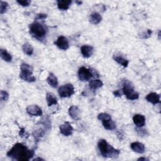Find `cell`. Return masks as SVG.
Listing matches in <instances>:
<instances>
[{"label": "cell", "instance_id": "6da1fadb", "mask_svg": "<svg viewBox=\"0 0 161 161\" xmlns=\"http://www.w3.org/2000/svg\"><path fill=\"white\" fill-rule=\"evenodd\" d=\"M34 154L35 152L33 150L28 148L23 143H17L7 152L6 155L14 160L28 161L33 157Z\"/></svg>", "mask_w": 161, "mask_h": 161}, {"label": "cell", "instance_id": "7a4b0ae2", "mask_svg": "<svg viewBox=\"0 0 161 161\" xmlns=\"http://www.w3.org/2000/svg\"><path fill=\"white\" fill-rule=\"evenodd\" d=\"M101 155L104 158H116L119 155V150L109 145L104 139H101L97 143Z\"/></svg>", "mask_w": 161, "mask_h": 161}, {"label": "cell", "instance_id": "3957f363", "mask_svg": "<svg viewBox=\"0 0 161 161\" xmlns=\"http://www.w3.org/2000/svg\"><path fill=\"white\" fill-rule=\"evenodd\" d=\"M29 30L31 35L38 40H42L47 33V28L44 24L35 21L29 25Z\"/></svg>", "mask_w": 161, "mask_h": 161}, {"label": "cell", "instance_id": "277c9868", "mask_svg": "<svg viewBox=\"0 0 161 161\" xmlns=\"http://www.w3.org/2000/svg\"><path fill=\"white\" fill-rule=\"evenodd\" d=\"M122 94L129 100H135L138 99L139 94L134 89V86L128 80H125L122 82Z\"/></svg>", "mask_w": 161, "mask_h": 161}, {"label": "cell", "instance_id": "5b68a950", "mask_svg": "<svg viewBox=\"0 0 161 161\" xmlns=\"http://www.w3.org/2000/svg\"><path fill=\"white\" fill-rule=\"evenodd\" d=\"M21 72L19 77L26 82H33L36 80V78L33 75V67L25 63L21 64L20 65Z\"/></svg>", "mask_w": 161, "mask_h": 161}, {"label": "cell", "instance_id": "8992f818", "mask_svg": "<svg viewBox=\"0 0 161 161\" xmlns=\"http://www.w3.org/2000/svg\"><path fill=\"white\" fill-rule=\"evenodd\" d=\"M74 87L72 84H66L58 89V93L60 97H69L74 94Z\"/></svg>", "mask_w": 161, "mask_h": 161}, {"label": "cell", "instance_id": "52a82bcc", "mask_svg": "<svg viewBox=\"0 0 161 161\" xmlns=\"http://www.w3.org/2000/svg\"><path fill=\"white\" fill-rule=\"evenodd\" d=\"M93 77L92 71L85 67H81L78 70V77L82 81H87Z\"/></svg>", "mask_w": 161, "mask_h": 161}, {"label": "cell", "instance_id": "ba28073f", "mask_svg": "<svg viewBox=\"0 0 161 161\" xmlns=\"http://www.w3.org/2000/svg\"><path fill=\"white\" fill-rule=\"evenodd\" d=\"M55 45L60 49L66 50L69 47V43L68 39L64 36H60L55 42Z\"/></svg>", "mask_w": 161, "mask_h": 161}, {"label": "cell", "instance_id": "9c48e42d", "mask_svg": "<svg viewBox=\"0 0 161 161\" xmlns=\"http://www.w3.org/2000/svg\"><path fill=\"white\" fill-rule=\"evenodd\" d=\"M60 132L64 136H69L73 132V127L68 121L64 122L59 126Z\"/></svg>", "mask_w": 161, "mask_h": 161}, {"label": "cell", "instance_id": "30bf717a", "mask_svg": "<svg viewBox=\"0 0 161 161\" xmlns=\"http://www.w3.org/2000/svg\"><path fill=\"white\" fill-rule=\"evenodd\" d=\"M69 114L74 120L77 121L80 119V110L77 106H71L69 108Z\"/></svg>", "mask_w": 161, "mask_h": 161}, {"label": "cell", "instance_id": "8fae6325", "mask_svg": "<svg viewBox=\"0 0 161 161\" xmlns=\"http://www.w3.org/2000/svg\"><path fill=\"white\" fill-rule=\"evenodd\" d=\"M26 112L28 114L31 116H42V109L37 105H30L26 108Z\"/></svg>", "mask_w": 161, "mask_h": 161}, {"label": "cell", "instance_id": "7c38bea8", "mask_svg": "<svg viewBox=\"0 0 161 161\" xmlns=\"http://www.w3.org/2000/svg\"><path fill=\"white\" fill-rule=\"evenodd\" d=\"M160 96L158 94H157V92H152L148 94L146 96L145 99L148 102L155 105V104H157L160 103Z\"/></svg>", "mask_w": 161, "mask_h": 161}, {"label": "cell", "instance_id": "4fadbf2b", "mask_svg": "<svg viewBox=\"0 0 161 161\" xmlns=\"http://www.w3.org/2000/svg\"><path fill=\"white\" fill-rule=\"evenodd\" d=\"M133 121L138 128H142L145 125V118L143 115L140 114H135L133 117Z\"/></svg>", "mask_w": 161, "mask_h": 161}, {"label": "cell", "instance_id": "5bb4252c", "mask_svg": "<svg viewBox=\"0 0 161 161\" xmlns=\"http://www.w3.org/2000/svg\"><path fill=\"white\" fill-rule=\"evenodd\" d=\"M80 52L84 58L90 57L94 52V48L90 45H82L80 47Z\"/></svg>", "mask_w": 161, "mask_h": 161}, {"label": "cell", "instance_id": "9a60e30c", "mask_svg": "<svg viewBox=\"0 0 161 161\" xmlns=\"http://www.w3.org/2000/svg\"><path fill=\"white\" fill-rule=\"evenodd\" d=\"M130 147L135 152H136L138 153H144L145 150V145L142 143L138 142L131 143L130 145Z\"/></svg>", "mask_w": 161, "mask_h": 161}, {"label": "cell", "instance_id": "2e32d148", "mask_svg": "<svg viewBox=\"0 0 161 161\" xmlns=\"http://www.w3.org/2000/svg\"><path fill=\"white\" fill-rule=\"evenodd\" d=\"M113 58L117 63L120 64L124 67H126L128 65V60L120 54H114L113 56Z\"/></svg>", "mask_w": 161, "mask_h": 161}, {"label": "cell", "instance_id": "e0dca14e", "mask_svg": "<svg viewBox=\"0 0 161 161\" xmlns=\"http://www.w3.org/2000/svg\"><path fill=\"white\" fill-rule=\"evenodd\" d=\"M47 83L52 87L56 88L58 86V79L57 77L53 74L50 73L46 79Z\"/></svg>", "mask_w": 161, "mask_h": 161}, {"label": "cell", "instance_id": "ac0fdd59", "mask_svg": "<svg viewBox=\"0 0 161 161\" xmlns=\"http://www.w3.org/2000/svg\"><path fill=\"white\" fill-rule=\"evenodd\" d=\"M57 7L59 9L64 11L69 8L70 4H72V1H65V0H58L57 1Z\"/></svg>", "mask_w": 161, "mask_h": 161}, {"label": "cell", "instance_id": "d6986e66", "mask_svg": "<svg viewBox=\"0 0 161 161\" xmlns=\"http://www.w3.org/2000/svg\"><path fill=\"white\" fill-rule=\"evenodd\" d=\"M102 123L104 128L108 130H113L116 128V124L112 120L111 118L107 119L104 120H102Z\"/></svg>", "mask_w": 161, "mask_h": 161}, {"label": "cell", "instance_id": "ffe728a7", "mask_svg": "<svg viewBox=\"0 0 161 161\" xmlns=\"http://www.w3.org/2000/svg\"><path fill=\"white\" fill-rule=\"evenodd\" d=\"M102 20V17L98 13L94 12L91 13L89 16V21L93 25L99 24Z\"/></svg>", "mask_w": 161, "mask_h": 161}, {"label": "cell", "instance_id": "44dd1931", "mask_svg": "<svg viewBox=\"0 0 161 161\" xmlns=\"http://www.w3.org/2000/svg\"><path fill=\"white\" fill-rule=\"evenodd\" d=\"M103 85V82L99 79H92L89 80V88L92 90H96L101 87Z\"/></svg>", "mask_w": 161, "mask_h": 161}, {"label": "cell", "instance_id": "7402d4cb", "mask_svg": "<svg viewBox=\"0 0 161 161\" xmlns=\"http://www.w3.org/2000/svg\"><path fill=\"white\" fill-rule=\"evenodd\" d=\"M46 101L48 106H52L57 104V99L55 95L51 92H47L46 94Z\"/></svg>", "mask_w": 161, "mask_h": 161}, {"label": "cell", "instance_id": "603a6c76", "mask_svg": "<svg viewBox=\"0 0 161 161\" xmlns=\"http://www.w3.org/2000/svg\"><path fill=\"white\" fill-rule=\"evenodd\" d=\"M45 135V129L42 127H38L37 129L33 131V135L36 142H38Z\"/></svg>", "mask_w": 161, "mask_h": 161}, {"label": "cell", "instance_id": "cb8c5ba5", "mask_svg": "<svg viewBox=\"0 0 161 161\" xmlns=\"http://www.w3.org/2000/svg\"><path fill=\"white\" fill-rule=\"evenodd\" d=\"M0 56L3 60H4L5 62H9L12 60V57L10 53H9L6 50L1 48L0 50Z\"/></svg>", "mask_w": 161, "mask_h": 161}, {"label": "cell", "instance_id": "d4e9b609", "mask_svg": "<svg viewBox=\"0 0 161 161\" xmlns=\"http://www.w3.org/2000/svg\"><path fill=\"white\" fill-rule=\"evenodd\" d=\"M22 50L23 52L27 55H31L33 53V48L29 43H25L22 46Z\"/></svg>", "mask_w": 161, "mask_h": 161}, {"label": "cell", "instance_id": "484cf974", "mask_svg": "<svg viewBox=\"0 0 161 161\" xmlns=\"http://www.w3.org/2000/svg\"><path fill=\"white\" fill-rule=\"evenodd\" d=\"M8 7V4L6 2L1 1H0V13L2 14L4 13Z\"/></svg>", "mask_w": 161, "mask_h": 161}, {"label": "cell", "instance_id": "4316f807", "mask_svg": "<svg viewBox=\"0 0 161 161\" xmlns=\"http://www.w3.org/2000/svg\"><path fill=\"white\" fill-rule=\"evenodd\" d=\"M110 118H111V116L109 114L106 113H101L97 115V119L100 121L107 119H110Z\"/></svg>", "mask_w": 161, "mask_h": 161}, {"label": "cell", "instance_id": "83f0119b", "mask_svg": "<svg viewBox=\"0 0 161 161\" xmlns=\"http://www.w3.org/2000/svg\"><path fill=\"white\" fill-rule=\"evenodd\" d=\"M16 3L23 7H27L30 4L31 1L28 0H17Z\"/></svg>", "mask_w": 161, "mask_h": 161}, {"label": "cell", "instance_id": "f1b7e54d", "mask_svg": "<svg viewBox=\"0 0 161 161\" xmlns=\"http://www.w3.org/2000/svg\"><path fill=\"white\" fill-rule=\"evenodd\" d=\"M9 98V94L5 91H1V99L3 101H6Z\"/></svg>", "mask_w": 161, "mask_h": 161}, {"label": "cell", "instance_id": "f546056e", "mask_svg": "<svg viewBox=\"0 0 161 161\" xmlns=\"http://www.w3.org/2000/svg\"><path fill=\"white\" fill-rule=\"evenodd\" d=\"M47 17V15L46 14H43V13H40V14H38L36 15V17L35 18L36 20H42L45 19Z\"/></svg>", "mask_w": 161, "mask_h": 161}, {"label": "cell", "instance_id": "4dcf8cb0", "mask_svg": "<svg viewBox=\"0 0 161 161\" xmlns=\"http://www.w3.org/2000/svg\"><path fill=\"white\" fill-rule=\"evenodd\" d=\"M19 135L21 137H23V136H26L27 137L28 136V134L26 133V131H25V128H21V130H19Z\"/></svg>", "mask_w": 161, "mask_h": 161}, {"label": "cell", "instance_id": "1f68e13d", "mask_svg": "<svg viewBox=\"0 0 161 161\" xmlns=\"http://www.w3.org/2000/svg\"><path fill=\"white\" fill-rule=\"evenodd\" d=\"M113 94H114V96L116 97H121V94L122 93L120 92V91L119 90H116V91H114L113 92Z\"/></svg>", "mask_w": 161, "mask_h": 161}, {"label": "cell", "instance_id": "d6a6232c", "mask_svg": "<svg viewBox=\"0 0 161 161\" xmlns=\"http://www.w3.org/2000/svg\"><path fill=\"white\" fill-rule=\"evenodd\" d=\"M148 160V159H147V158H146L145 157H140V158H138L137 160Z\"/></svg>", "mask_w": 161, "mask_h": 161}, {"label": "cell", "instance_id": "836d02e7", "mask_svg": "<svg viewBox=\"0 0 161 161\" xmlns=\"http://www.w3.org/2000/svg\"><path fill=\"white\" fill-rule=\"evenodd\" d=\"M43 160V159L42 158H36L33 159V160Z\"/></svg>", "mask_w": 161, "mask_h": 161}, {"label": "cell", "instance_id": "e575fe53", "mask_svg": "<svg viewBox=\"0 0 161 161\" xmlns=\"http://www.w3.org/2000/svg\"><path fill=\"white\" fill-rule=\"evenodd\" d=\"M76 3L78 4V5H80L82 3V2H79V1H76Z\"/></svg>", "mask_w": 161, "mask_h": 161}]
</instances>
